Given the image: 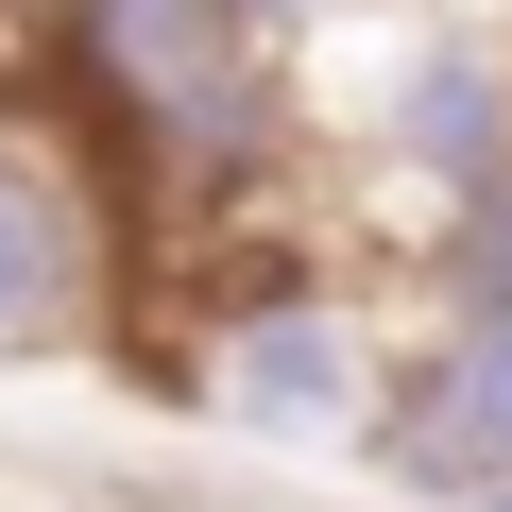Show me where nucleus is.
<instances>
[{
  "label": "nucleus",
  "instance_id": "nucleus-4",
  "mask_svg": "<svg viewBox=\"0 0 512 512\" xmlns=\"http://www.w3.org/2000/svg\"><path fill=\"white\" fill-rule=\"evenodd\" d=\"M120 291V205L86 171V137L0 120V342H86Z\"/></svg>",
  "mask_w": 512,
  "mask_h": 512
},
{
  "label": "nucleus",
  "instance_id": "nucleus-2",
  "mask_svg": "<svg viewBox=\"0 0 512 512\" xmlns=\"http://www.w3.org/2000/svg\"><path fill=\"white\" fill-rule=\"evenodd\" d=\"M393 325L359 308V274H256L205 342H188V410L222 444H274V461H359L393 410Z\"/></svg>",
  "mask_w": 512,
  "mask_h": 512
},
{
  "label": "nucleus",
  "instance_id": "nucleus-6",
  "mask_svg": "<svg viewBox=\"0 0 512 512\" xmlns=\"http://www.w3.org/2000/svg\"><path fill=\"white\" fill-rule=\"evenodd\" d=\"M410 274H427V325H512V171L410 239Z\"/></svg>",
  "mask_w": 512,
  "mask_h": 512
},
{
  "label": "nucleus",
  "instance_id": "nucleus-3",
  "mask_svg": "<svg viewBox=\"0 0 512 512\" xmlns=\"http://www.w3.org/2000/svg\"><path fill=\"white\" fill-rule=\"evenodd\" d=\"M342 137H359V171L393 188V239H427L444 205H478V188L512 171V52L461 35V18H393V52H376V86L342 103Z\"/></svg>",
  "mask_w": 512,
  "mask_h": 512
},
{
  "label": "nucleus",
  "instance_id": "nucleus-1",
  "mask_svg": "<svg viewBox=\"0 0 512 512\" xmlns=\"http://www.w3.org/2000/svg\"><path fill=\"white\" fill-rule=\"evenodd\" d=\"M52 35H69V86H86V120L137 154V171H171L188 205H222V188H256V171H291V52L256 35V0H52Z\"/></svg>",
  "mask_w": 512,
  "mask_h": 512
},
{
  "label": "nucleus",
  "instance_id": "nucleus-5",
  "mask_svg": "<svg viewBox=\"0 0 512 512\" xmlns=\"http://www.w3.org/2000/svg\"><path fill=\"white\" fill-rule=\"evenodd\" d=\"M410 512H495L512 495V325H410L393 410L359 444Z\"/></svg>",
  "mask_w": 512,
  "mask_h": 512
}]
</instances>
